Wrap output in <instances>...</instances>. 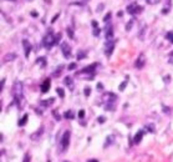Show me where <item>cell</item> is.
<instances>
[{
    "mask_svg": "<svg viewBox=\"0 0 173 162\" xmlns=\"http://www.w3.org/2000/svg\"><path fill=\"white\" fill-rule=\"evenodd\" d=\"M13 95H14V98H15V102L20 106V102L23 101V82L20 81H16L13 86Z\"/></svg>",
    "mask_w": 173,
    "mask_h": 162,
    "instance_id": "cell-1",
    "label": "cell"
},
{
    "mask_svg": "<svg viewBox=\"0 0 173 162\" xmlns=\"http://www.w3.org/2000/svg\"><path fill=\"white\" fill-rule=\"evenodd\" d=\"M56 41H57V39H55L52 34H46V35L44 36L42 44H44V46H45L46 49H51V47L56 44Z\"/></svg>",
    "mask_w": 173,
    "mask_h": 162,
    "instance_id": "cell-2",
    "label": "cell"
},
{
    "mask_svg": "<svg viewBox=\"0 0 173 162\" xmlns=\"http://www.w3.org/2000/svg\"><path fill=\"white\" fill-rule=\"evenodd\" d=\"M69 143H70V131H65L64 135H62V137H61V142H60L61 150L65 151L69 147Z\"/></svg>",
    "mask_w": 173,
    "mask_h": 162,
    "instance_id": "cell-3",
    "label": "cell"
},
{
    "mask_svg": "<svg viewBox=\"0 0 173 162\" xmlns=\"http://www.w3.org/2000/svg\"><path fill=\"white\" fill-rule=\"evenodd\" d=\"M127 11H128L131 15H137L139 11H142V8L138 6L136 3H132V4H130V5L127 6Z\"/></svg>",
    "mask_w": 173,
    "mask_h": 162,
    "instance_id": "cell-4",
    "label": "cell"
},
{
    "mask_svg": "<svg viewBox=\"0 0 173 162\" xmlns=\"http://www.w3.org/2000/svg\"><path fill=\"white\" fill-rule=\"evenodd\" d=\"M60 49H61V51H62V54H64V56L66 58V59H69L70 56H71V47H70V45L67 42H61V45H60Z\"/></svg>",
    "mask_w": 173,
    "mask_h": 162,
    "instance_id": "cell-5",
    "label": "cell"
},
{
    "mask_svg": "<svg viewBox=\"0 0 173 162\" xmlns=\"http://www.w3.org/2000/svg\"><path fill=\"white\" fill-rule=\"evenodd\" d=\"M144 64H146V56H144V54H139L138 59L136 60L135 66H136L137 69H142V67L144 66Z\"/></svg>",
    "mask_w": 173,
    "mask_h": 162,
    "instance_id": "cell-6",
    "label": "cell"
},
{
    "mask_svg": "<svg viewBox=\"0 0 173 162\" xmlns=\"http://www.w3.org/2000/svg\"><path fill=\"white\" fill-rule=\"evenodd\" d=\"M23 46H24V50H25V56L29 58V54L31 51V45L28 40H23Z\"/></svg>",
    "mask_w": 173,
    "mask_h": 162,
    "instance_id": "cell-7",
    "label": "cell"
},
{
    "mask_svg": "<svg viewBox=\"0 0 173 162\" xmlns=\"http://www.w3.org/2000/svg\"><path fill=\"white\" fill-rule=\"evenodd\" d=\"M113 47H115V44H113V41H107V44H106V55L107 56H110L111 54H112V51H113Z\"/></svg>",
    "mask_w": 173,
    "mask_h": 162,
    "instance_id": "cell-8",
    "label": "cell"
},
{
    "mask_svg": "<svg viewBox=\"0 0 173 162\" xmlns=\"http://www.w3.org/2000/svg\"><path fill=\"white\" fill-rule=\"evenodd\" d=\"M113 37V29H112V26L111 25H106V39L107 40H111Z\"/></svg>",
    "mask_w": 173,
    "mask_h": 162,
    "instance_id": "cell-9",
    "label": "cell"
},
{
    "mask_svg": "<svg viewBox=\"0 0 173 162\" xmlns=\"http://www.w3.org/2000/svg\"><path fill=\"white\" fill-rule=\"evenodd\" d=\"M49 89H50V79H46V80L42 82V85H41V91L45 94V92L49 91Z\"/></svg>",
    "mask_w": 173,
    "mask_h": 162,
    "instance_id": "cell-10",
    "label": "cell"
},
{
    "mask_svg": "<svg viewBox=\"0 0 173 162\" xmlns=\"http://www.w3.org/2000/svg\"><path fill=\"white\" fill-rule=\"evenodd\" d=\"M16 59V55L15 54H6L5 56H4V63H8V61H13V60H15Z\"/></svg>",
    "mask_w": 173,
    "mask_h": 162,
    "instance_id": "cell-11",
    "label": "cell"
},
{
    "mask_svg": "<svg viewBox=\"0 0 173 162\" xmlns=\"http://www.w3.org/2000/svg\"><path fill=\"white\" fill-rule=\"evenodd\" d=\"M96 65H97V64H92L91 66H86L83 70H81V74H83V72H94V70H95Z\"/></svg>",
    "mask_w": 173,
    "mask_h": 162,
    "instance_id": "cell-12",
    "label": "cell"
},
{
    "mask_svg": "<svg viewBox=\"0 0 173 162\" xmlns=\"http://www.w3.org/2000/svg\"><path fill=\"white\" fill-rule=\"evenodd\" d=\"M142 137H143V131H138V132L136 133V136H135L133 142H135V143H139L141 140H142Z\"/></svg>",
    "mask_w": 173,
    "mask_h": 162,
    "instance_id": "cell-13",
    "label": "cell"
},
{
    "mask_svg": "<svg viewBox=\"0 0 173 162\" xmlns=\"http://www.w3.org/2000/svg\"><path fill=\"white\" fill-rule=\"evenodd\" d=\"M65 85H67L69 87H73V81H72V77H70V76H66L65 77Z\"/></svg>",
    "mask_w": 173,
    "mask_h": 162,
    "instance_id": "cell-14",
    "label": "cell"
},
{
    "mask_svg": "<svg viewBox=\"0 0 173 162\" xmlns=\"http://www.w3.org/2000/svg\"><path fill=\"white\" fill-rule=\"evenodd\" d=\"M146 30H147V26H146V25H143V26H142V30L138 31V37L141 39V40H143V39H144V32H146Z\"/></svg>",
    "mask_w": 173,
    "mask_h": 162,
    "instance_id": "cell-15",
    "label": "cell"
},
{
    "mask_svg": "<svg viewBox=\"0 0 173 162\" xmlns=\"http://www.w3.org/2000/svg\"><path fill=\"white\" fill-rule=\"evenodd\" d=\"M54 101H55V98H49V100L41 101V105H42V106H49V105H51Z\"/></svg>",
    "mask_w": 173,
    "mask_h": 162,
    "instance_id": "cell-16",
    "label": "cell"
},
{
    "mask_svg": "<svg viewBox=\"0 0 173 162\" xmlns=\"http://www.w3.org/2000/svg\"><path fill=\"white\" fill-rule=\"evenodd\" d=\"M28 117H29L28 115H24V116H23V119L19 121V126H24V125L26 124V121H28Z\"/></svg>",
    "mask_w": 173,
    "mask_h": 162,
    "instance_id": "cell-17",
    "label": "cell"
},
{
    "mask_svg": "<svg viewBox=\"0 0 173 162\" xmlns=\"http://www.w3.org/2000/svg\"><path fill=\"white\" fill-rule=\"evenodd\" d=\"M86 58V52H83V51H78V54H77V59L78 60H82V59H85Z\"/></svg>",
    "mask_w": 173,
    "mask_h": 162,
    "instance_id": "cell-18",
    "label": "cell"
},
{
    "mask_svg": "<svg viewBox=\"0 0 173 162\" xmlns=\"http://www.w3.org/2000/svg\"><path fill=\"white\" fill-rule=\"evenodd\" d=\"M113 140H115V137H113V136H108V137H107V140H106L105 147H107V145H108V143H112V142H113Z\"/></svg>",
    "mask_w": 173,
    "mask_h": 162,
    "instance_id": "cell-19",
    "label": "cell"
},
{
    "mask_svg": "<svg viewBox=\"0 0 173 162\" xmlns=\"http://www.w3.org/2000/svg\"><path fill=\"white\" fill-rule=\"evenodd\" d=\"M65 117L66 119H73V112L72 111H66L65 112Z\"/></svg>",
    "mask_w": 173,
    "mask_h": 162,
    "instance_id": "cell-20",
    "label": "cell"
},
{
    "mask_svg": "<svg viewBox=\"0 0 173 162\" xmlns=\"http://www.w3.org/2000/svg\"><path fill=\"white\" fill-rule=\"evenodd\" d=\"M31 161V156L29 155V153H25V156H24V160L23 162H30Z\"/></svg>",
    "mask_w": 173,
    "mask_h": 162,
    "instance_id": "cell-21",
    "label": "cell"
},
{
    "mask_svg": "<svg viewBox=\"0 0 173 162\" xmlns=\"http://www.w3.org/2000/svg\"><path fill=\"white\" fill-rule=\"evenodd\" d=\"M166 37H167V40H169L171 42H173V32H167Z\"/></svg>",
    "mask_w": 173,
    "mask_h": 162,
    "instance_id": "cell-22",
    "label": "cell"
},
{
    "mask_svg": "<svg viewBox=\"0 0 173 162\" xmlns=\"http://www.w3.org/2000/svg\"><path fill=\"white\" fill-rule=\"evenodd\" d=\"M132 25H133V21H128V23H127V25H126V30H127V31H130V30L132 29Z\"/></svg>",
    "mask_w": 173,
    "mask_h": 162,
    "instance_id": "cell-23",
    "label": "cell"
},
{
    "mask_svg": "<svg viewBox=\"0 0 173 162\" xmlns=\"http://www.w3.org/2000/svg\"><path fill=\"white\" fill-rule=\"evenodd\" d=\"M56 91H57V94L60 95V97H64V96H65V92H64V89H60V87H59V89H57Z\"/></svg>",
    "mask_w": 173,
    "mask_h": 162,
    "instance_id": "cell-24",
    "label": "cell"
},
{
    "mask_svg": "<svg viewBox=\"0 0 173 162\" xmlns=\"http://www.w3.org/2000/svg\"><path fill=\"white\" fill-rule=\"evenodd\" d=\"M100 32H101V30H100L99 28H94V35H95V36H99Z\"/></svg>",
    "mask_w": 173,
    "mask_h": 162,
    "instance_id": "cell-25",
    "label": "cell"
},
{
    "mask_svg": "<svg viewBox=\"0 0 173 162\" xmlns=\"http://www.w3.org/2000/svg\"><path fill=\"white\" fill-rule=\"evenodd\" d=\"M161 0H147V3L148 4H152V5H154V4H157V3H159Z\"/></svg>",
    "mask_w": 173,
    "mask_h": 162,
    "instance_id": "cell-26",
    "label": "cell"
},
{
    "mask_svg": "<svg viewBox=\"0 0 173 162\" xmlns=\"http://www.w3.org/2000/svg\"><path fill=\"white\" fill-rule=\"evenodd\" d=\"M83 116H85V111L81 110V111L78 112V117H80V119H83Z\"/></svg>",
    "mask_w": 173,
    "mask_h": 162,
    "instance_id": "cell-27",
    "label": "cell"
},
{
    "mask_svg": "<svg viewBox=\"0 0 173 162\" xmlns=\"http://www.w3.org/2000/svg\"><path fill=\"white\" fill-rule=\"evenodd\" d=\"M67 34H69V36L70 37H71V39H73V32H72V30H71V29H67Z\"/></svg>",
    "mask_w": 173,
    "mask_h": 162,
    "instance_id": "cell-28",
    "label": "cell"
},
{
    "mask_svg": "<svg viewBox=\"0 0 173 162\" xmlns=\"http://www.w3.org/2000/svg\"><path fill=\"white\" fill-rule=\"evenodd\" d=\"M90 94H91V90H90L89 87H86V89H85V95H86V96H89Z\"/></svg>",
    "mask_w": 173,
    "mask_h": 162,
    "instance_id": "cell-29",
    "label": "cell"
},
{
    "mask_svg": "<svg viewBox=\"0 0 173 162\" xmlns=\"http://www.w3.org/2000/svg\"><path fill=\"white\" fill-rule=\"evenodd\" d=\"M37 63H39V64L41 63V65L44 66V65H45V59H44V58H41V59H39V60H37Z\"/></svg>",
    "mask_w": 173,
    "mask_h": 162,
    "instance_id": "cell-30",
    "label": "cell"
},
{
    "mask_svg": "<svg viewBox=\"0 0 173 162\" xmlns=\"http://www.w3.org/2000/svg\"><path fill=\"white\" fill-rule=\"evenodd\" d=\"M104 4H101V5H99V6H97V11H102V10H104Z\"/></svg>",
    "mask_w": 173,
    "mask_h": 162,
    "instance_id": "cell-31",
    "label": "cell"
},
{
    "mask_svg": "<svg viewBox=\"0 0 173 162\" xmlns=\"http://www.w3.org/2000/svg\"><path fill=\"white\" fill-rule=\"evenodd\" d=\"M110 19H111V14H107V15H106V16L104 18V20H105V21H108Z\"/></svg>",
    "mask_w": 173,
    "mask_h": 162,
    "instance_id": "cell-32",
    "label": "cell"
},
{
    "mask_svg": "<svg viewBox=\"0 0 173 162\" xmlns=\"http://www.w3.org/2000/svg\"><path fill=\"white\" fill-rule=\"evenodd\" d=\"M75 69H76V64L69 65V70H75Z\"/></svg>",
    "mask_w": 173,
    "mask_h": 162,
    "instance_id": "cell-33",
    "label": "cell"
},
{
    "mask_svg": "<svg viewBox=\"0 0 173 162\" xmlns=\"http://www.w3.org/2000/svg\"><path fill=\"white\" fill-rule=\"evenodd\" d=\"M105 120H106V119H105L104 116H101V117H99V119H97V121H99V122H101V124L105 122Z\"/></svg>",
    "mask_w": 173,
    "mask_h": 162,
    "instance_id": "cell-34",
    "label": "cell"
},
{
    "mask_svg": "<svg viewBox=\"0 0 173 162\" xmlns=\"http://www.w3.org/2000/svg\"><path fill=\"white\" fill-rule=\"evenodd\" d=\"M147 130H151V131L153 132V131H154V129H153V125H148V126H147Z\"/></svg>",
    "mask_w": 173,
    "mask_h": 162,
    "instance_id": "cell-35",
    "label": "cell"
},
{
    "mask_svg": "<svg viewBox=\"0 0 173 162\" xmlns=\"http://www.w3.org/2000/svg\"><path fill=\"white\" fill-rule=\"evenodd\" d=\"M92 26H94V28H97V21L94 20V21H92Z\"/></svg>",
    "mask_w": 173,
    "mask_h": 162,
    "instance_id": "cell-36",
    "label": "cell"
},
{
    "mask_svg": "<svg viewBox=\"0 0 173 162\" xmlns=\"http://www.w3.org/2000/svg\"><path fill=\"white\" fill-rule=\"evenodd\" d=\"M125 86H126V82H123V84L120 86V90H123V89H125Z\"/></svg>",
    "mask_w": 173,
    "mask_h": 162,
    "instance_id": "cell-37",
    "label": "cell"
},
{
    "mask_svg": "<svg viewBox=\"0 0 173 162\" xmlns=\"http://www.w3.org/2000/svg\"><path fill=\"white\" fill-rule=\"evenodd\" d=\"M31 15H33L34 18H36V16H37V13H36V11H31Z\"/></svg>",
    "mask_w": 173,
    "mask_h": 162,
    "instance_id": "cell-38",
    "label": "cell"
},
{
    "mask_svg": "<svg viewBox=\"0 0 173 162\" xmlns=\"http://www.w3.org/2000/svg\"><path fill=\"white\" fill-rule=\"evenodd\" d=\"M97 89H99V90H102V85L99 84V85H97Z\"/></svg>",
    "mask_w": 173,
    "mask_h": 162,
    "instance_id": "cell-39",
    "label": "cell"
},
{
    "mask_svg": "<svg viewBox=\"0 0 173 162\" xmlns=\"http://www.w3.org/2000/svg\"><path fill=\"white\" fill-rule=\"evenodd\" d=\"M89 162H97L96 160H92V161H89Z\"/></svg>",
    "mask_w": 173,
    "mask_h": 162,
    "instance_id": "cell-40",
    "label": "cell"
},
{
    "mask_svg": "<svg viewBox=\"0 0 173 162\" xmlns=\"http://www.w3.org/2000/svg\"><path fill=\"white\" fill-rule=\"evenodd\" d=\"M169 55H171V56H173V51H172V52H171V54H169Z\"/></svg>",
    "mask_w": 173,
    "mask_h": 162,
    "instance_id": "cell-41",
    "label": "cell"
},
{
    "mask_svg": "<svg viewBox=\"0 0 173 162\" xmlns=\"http://www.w3.org/2000/svg\"><path fill=\"white\" fill-rule=\"evenodd\" d=\"M28 1H33V0H28Z\"/></svg>",
    "mask_w": 173,
    "mask_h": 162,
    "instance_id": "cell-42",
    "label": "cell"
},
{
    "mask_svg": "<svg viewBox=\"0 0 173 162\" xmlns=\"http://www.w3.org/2000/svg\"><path fill=\"white\" fill-rule=\"evenodd\" d=\"M13 1H15V0H13Z\"/></svg>",
    "mask_w": 173,
    "mask_h": 162,
    "instance_id": "cell-43",
    "label": "cell"
}]
</instances>
